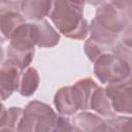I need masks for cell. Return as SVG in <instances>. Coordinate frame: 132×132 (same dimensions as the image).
I'll use <instances>...</instances> for the list:
<instances>
[{"label":"cell","mask_w":132,"mask_h":132,"mask_svg":"<svg viewBox=\"0 0 132 132\" xmlns=\"http://www.w3.org/2000/svg\"><path fill=\"white\" fill-rule=\"evenodd\" d=\"M35 45L31 23H25L18 27L9 38V44L6 50L7 59L23 71L28 68L34 58Z\"/></svg>","instance_id":"3"},{"label":"cell","mask_w":132,"mask_h":132,"mask_svg":"<svg viewBox=\"0 0 132 132\" xmlns=\"http://www.w3.org/2000/svg\"><path fill=\"white\" fill-rule=\"evenodd\" d=\"M106 0H86V2L90 5H93V6H98V5H101L102 3H104Z\"/></svg>","instance_id":"22"},{"label":"cell","mask_w":132,"mask_h":132,"mask_svg":"<svg viewBox=\"0 0 132 132\" xmlns=\"http://www.w3.org/2000/svg\"><path fill=\"white\" fill-rule=\"evenodd\" d=\"M94 74L103 85L119 82L132 74V67L113 52L104 53L94 62Z\"/></svg>","instance_id":"4"},{"label":"cell","mask_w":132,"mask_h":132,"mask_svg":"<svg viewBox=\"0 0 132 132\" xmlns=\"http://www.w3.org/2000/svg\"><path fill=\"white\" fill-rule=\"evenodd\" d=\"M26 23V18L21 11H2L0 12V26L2 37L9 40L13 31Z\"/></svg>","instance_id":"15"},{"label":"cell","mask_w":132,"mask_h":132,"mask_svg":"<svg viewBox=\"0 0 132 132\" xmlns=\"http://www.w3.org/2000/svg\"><path fill=\"white\" fill-rule=\"evenodd\" d=\"M105 91L117 114L132 116V74L119 82L107 85Z\"/></svg>","instance_id":"5"},{"label":"cell","mask_w":132,"mask_h":132,"mask_svg":"<svg viewBox=\"0 0 132 132\" xmlns=\"http://www.w3.org/2000/svg\"><path fill=\"white\" fill-rule=\"evenodd\" d=\"M54 104L58 112L63 116H73L78 111L71 93V86L62 87L56 92Z\"/></svg>","instance_id":"13"},{"label":"cell","mask_w":132,"mask_h":132,"mask_svg":"<svg viewBox=\"0 0 132 132\" xmlns=\"http://www.w3.org/2000/svg\"><path fill=\"white\" fill-rule=\"evenodd\" d=\"M94 19L101 26L119 35L130 23L127 14L123 10L114 6L111 2H104L99 5L96 9Z\"/></svg>","instance_id":"6"},{"label":"cell","mask_w":132,"mask_h":132,"mask_svg":"<svg viewBox=\"0 0 132 132\" xmlns=\"http://www.w3.org/2000/svg\"><path fill=\"white\" fill-rule=\"evenodd\" d=\"M24 109L12 106L9 108H5L2 105L1 112V122H0V130L1 131H18L21 120L23 118Z\"/></svg>","instance_id":"17"},{"label":"cell","mask_w":132,"mask_h":132,"mask_svg":"<svg viewBox=\"0 0 132 132\" xmlns=\"http://www.w3.org/2000/svg\"><path fill=\"white\" fill-rule=\"evenodd\" d=\"M72 125L76 131H106V122L96 113L82 110L72 118Z\"/></svg>","instance_id":"11"},{"label":"cell","mask_w":132,"mask_h":132,"mask_svg":"<svg viewBox=\"0 0 132 132\" xmlns=\"http://www.w3.org/2000/svg\"><path fill=\"white\" fill-rule=\"evenodd\" d=\"M53 7V0H22V13L26 20L40 21L47 16Z\"/></svg>","instance_id":"12"},{"label":"cell","mask_w":132,"mask_h":132,"mask_svg":"<svg viewBox=\"0 0 132 132\" xmlns=\"http://www.w3.org/2000/svg\"><path fill=\"white\" fill-rule=\"evenodd\" d=\"M39 82H40V78L38 71L34 67H28L21 75L18 92L22 96L29 97L36 92Z\"/></svg>","instance_id":"16"},{"label":"cell","mask_w":132,"mask_h":132,"mask_svg":"<svg viewBox=\"0 0 132 132\" xmlns=\"http://www.w3.org/2000/svg\"><path fill=\"white\" fill-rule=\"evenodd\" d=\"M90 109L96 111L98 114L106 118H111L114 117L117 113L113 111L110 101L108 99V96L106 94L105 88L102 87H97L91 97V102H90Z\"/></svg>","instance_id":"14"},{"label":"cell","mask_w":132,"mask_h":132,"mask_svg":"<svg viewBox=\"0 0 132 132\" xmlns=\"http://www.w3.org/2000/svg\"><path fill=\"white\" fill-rule=\"evenodd\" d=\"M48 16L58 31L68 38L81 40L89 34L90 25L84 18V6L70 0H53Z\"/></svg>","instance_id":"2"},{"label":"cell","mask_w":132,"mask_h":132,"mask_svg":"<svg viewBox=\"0 0 132 132\" xmlns=\"http://www.w3.org/2000/svg\"><path fill=\"white\" fill-rule=\"evenodd\" d=\"M31 31L34 42L38 47H53L60 41V32L46 20L31 23Z\"/></svg>","instance_id":"8"},{"label":"cell","mask_w":132,"mask_h":132,"mask_svg":"<svg viewBox=\"0 0 132 132\" xmlns=\"http://www.w3.org/2000/svg\"><path fill=\"white\" fill-rule=\"evenodd\" d=\"M18 131H76L70 120L63 114H57L46 103L30 101L23 113Z\"/></svg>","instance_id":"1"},{"label":"cell","mask_w":132,"mask_h":132,"mask_svg":"<svg viewBox=\"0 0 132 132\" xmlns=\"http://www.w3.org/2000/svg\"><path fill=\"white\" fill-rule=\"evenodd\" d=\"M120 40L132 46V22H130L125 28V30L120 34Z\"/></svg>","instance_id":"21"},{"label":"cell","mask_w":132,"mask_h":132,"mask_svg":"<svg viewBox=\"0 0 132 132\" xmlns=\"http://www.w3.org/2000/svg\"><path fill=\"white\" fill-rule=\"evenodd\" d=\"M21 71L22 70L8 59L1 62L0 92L2 101L6 100L13 92L19 91L20 79L22 75Z\"/></svg>","instance_id":"7"},{"label":"cell","mask_w":132,"mask_h":132,"mask_svg":"<svg viewBox=\"0 0 132 132\" xmlns=\"http://www.w3.org/2000/svg\"><path fill=\"white\" fill-rule=\"evenodd\" d=\"M106 131H132V116H118L107 118Z\"/></svg>","instance_id":"18"},{"label":"cell","mask_w":132,"mask_h":132,"mask_svg":"<svg viewBox=\"0 0 132 132\" xmlns=\"http://www.w3.org/2000/svg\"><path fill=\"white\" fill-rule=\"evenodd\" d=\"M70 1L76 3V4L80 5V6H85V3H86V0H70Z\"/></svg>","instance_id":"23"},{"label":"cell","mask_w":132,"mask_h":132,"mask_svg":"<svg viewBox=\"0 0 132 132\" xmlns=\"http://www.w3.org/2000/svg\"><path fill=\"white\" fill-rule=\"evenodd\" d=\"M109 2L123 10L127 14L130 22H132V0H110Z\"/></svg>","instance_id":"20"},{"label":"cell","mask_w":132,"mask_h":132,"mask_svg":"<svg viewBox=\"0 0 132 132\" xmlns=\"http://www.w3.org/2000/svg\"><path fill=\"white\" fill-rule=\"evenodd\" d=\"M111 52H113L117 55H119L120 57H122L132 67V46L131 45H128L119 39V41L116 43V45Z\"/></svg>","instance_id":"19"},{"label":"cell","mask_w":132,"mask_h":132,"mask_svg":"<svg viewBox=\"0 0 132 132\" xmlns=\"http://www.w3.org/2000/svg\"><path fill=\"white\" fill-rule=\"evenodd\" d=\"M97 87V84L91 77L80 78L71 86V93L78 110L90 109L91 97Z\"/></svg>","instance_id":"9"},{"label":"cell","mask_w":132,"mask_h":132,"mask_svg":"<svg viewBox=\"0 0 132 132\" xmlns=\"http://www.w3.org/2000/svg\"><path fill=\"white\" fill-rule=\"evenodd\" d=\"M90 38L103 51V53L111 52L116 43L120 39V35L113 33L103 26H101L95 19L92 20L90 24Z\"/></svg>","instance_id":"10"}]
</instances>
